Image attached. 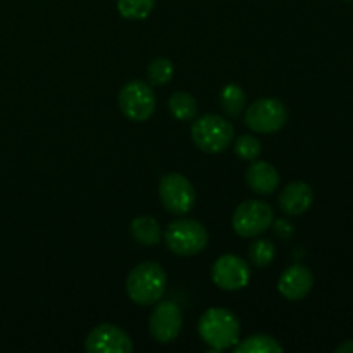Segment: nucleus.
Returning a JSON list of instances; mask_svg holds the SVG:
<instances>
[{
  "label": "nucleus",
  "instance_id": "obj_1",
  "mask_svg": "<svg viewBox=\"0 0 353 353\" xmlns=\"http://www.w3.org/2000/svg\"><path fill=\"white\" fill-rule=\"evenodd\" d=\"M240 321L231 310L212 307L202 314L199 321V334L212 350H230L240 341Z\"/></svg>",
  "mask_w": 353,
  "mask_h": 353
},
{
  "label": "nucleus",
  "instance_id": "obj_2",
  "mask_svg": "<svg viewBox=\"0 0 353 353\" xmlns=\"http://www.w3.org/2000/svg\"><path fill=\"white\" fill-rule=\"evenodd\" d=\"M164 268L157 262H141L133 268L126 279V293L133 303L140 307H148L157 303L165 292Z\"/></svg>",
  "mask_w": 353,
  "mask_h": 353
},
{
  "label": "nucleus",
  "instance_id": "obj_3",
  "mask_svg": "<svg viewBox=\"0 0 353 353\" xmlns=\"http://www.w3.org/2000/svg\"><path fill=\"white\" fill-rule=\"evenodd\" d=\"M164 241L172 254L179 257H193L207 247L209 233L200 221L181 217L168 224L164 231Z\"/></svg>",
  "mask_w": 353,
  "mask_h": 353
},
{
  "label": "nucleus",
  "instance_id": "obj_4",
  "mask_svg": "<svg viewBox=\"0 0 353 353\" xmlns=\"http://www.w3.org/2000/svg\"><path fill=\"white\" fill-rule=\"evenodd\" d=\"M234 128L217 114H203L192 126V140L205 154H221L231 145Z\"/></svg>",
  "mask_w": 353,
  "mask_h": 353
},
{
  "label": "nucleus",
  "instance_id": "obj_5",
  "mask_svg": "<svg viewBox=\"0 0 353 353\" xmlns=\"http://www.w3.org/2000/svg\"><path fill=\"white\" fill-rule=\"evenodd\" d=\"M274 223V210L262 200H247L236 207L233 214V230L241 238H257Z\"/></svg>",
  "mask_w": 353,
  "mask_h": 353
},
{
  "label": "nucleus",
  "instance_id": "obj_6",
  "mask_svg": "<svg viewBox=\"0 0 353 353\" xmlns=\"http://www.w3.org/2000/svg\"><path fill=\"white\" fill-rule=\"evenodd\" d=\"M117 103L126 119L143 123V121L150 119L152 114L155 112L157 100H155V93L152 86H148V83L133 79L121 88L119 95H117Z\"/></svg>",
  "mask_w": 353,
  "mask_h": 353
},
{
  "label": "nucleus",
  "instance_id": "obj_7",
  "mask_svg": "<svg viewBox=\"0 0 353 353\" xmlns=\"http://www.w3.org/2000/svg\"><path fill=\"white\" fill-rule=\"evenodd\" d=\"M288 112L278 99H259L245 110V126L255 133H278L285 128Z\"/></svg>",
  "mask_w": 353,
  "mask_h": 353
},
{
  "label": "nucleus",
  "instance_id": "obj_8",
  "mask_svg": "<svg viewBox=\"0 0 353 353\" xmlns=\"http://www.w3.org/2000/svg\"><path fill=\"white\" fill-rule=\"evenodd\" d=\"M159 199L168 212L185 216L195 205V188L186 176L169 172L159 183Z\"/></svg>",
  "mask_w": 353,
  "mask_h": 353
},
{
  "label": "nucleus",
  "instance_id": "obj_9",
  "mask_svg": "<svg viewBox=\"0 0 353 353\" xmlns=\"http://www.w3.org/2000/svg\"><path fill=\"white\" fill-rule=\"evenodd\" d=\"M250 265L238 255L226 254L217 259L212 265V281L224 292H236L245 288L250 281Z\"/></svg>",
  "mask_w": 353,
  "mask_h": 353
},
{
  "label": "nucleus",
  "instance_id": "obj_10",
  "mask_svg": "<svg viewBox=\"0 0 353 353\" xmlns=\"http://www.w3.org/2000/svg\"><path fill=\"white\" fill-rule=\"evenodd\" d=\"M183 327V314L174 302H161L148 319V330L157 343H172Z\"/></svg>",
  "mask_w": 353,
  "mask_h": 353
},
{
  "label": "nucleus",
  "instance_id": "obj_11",
  "mask_svg": "<svg viewBox=\"0 0 353 353\" xmlns=\"http://www.w3.org/2000/svg\"><path fill=\"white\" fill-rule=\"evenodd\" d=\"M88 353H131L133 341L124 330L116 324H100L93 327L85 340Z\"/></svg>",
  "mask_w": 353,
  "mask_h": 353
},
{
  "label": "nucleus",
  "instance_id": "obj_12",
  "mask_svg": "<svg viewBox=\"0 0 353 353\" xmlns=\"http://www.w3.org/2000/svg\"><path fill=\"white\" fill-rule=\"evenodd\" d=\"M314 286V276L309 268L302 264H295L286 269L278 281V290L286 300L299 302L310 293Z\"/></svg>",
  "mask_w": 353,
  "mask_h": 353
},
{
  "label": "nucleus",
  "instance_id": "obj_13",
  "mask_svg": "<svg viewBox=\"0 0 353 353\" xmlns=\"http://www.w3.org/2000/svg\"><path fill=\"white\" fill-rule=\"evenodd\" d=\"M245 181H247L248 188L259 195H271L276 192V188L281 183L278 169L269 162L262 161H252L245 171Z\"/></svg>",
  "mask_w": 353,
  "mask_h": 353
},
{
  "label": "nucleus",
  "instance_id": "obj_14",
  "mask_svg": "<svg viewBox=\"0 0 353 353\" xmlns=\"http://www.w3.org/2000/svg\"><path fill=\"white\" fill-rule=\"evenodd\" d=\"M278 202L286 216H302L312 205L314 192L307 183L293 181L283 188Z\"/></svg>",
  "mask_w": 353,
  "mask_h": 353
},
{
  "label": "nucleus",
  "instance_id": "obj_15",
  "mask_svg": "<svg viewBox=\"0 0 353 353\" xmlns=\"http://www.w3.org/2000/svg\"><path fill=\"white\" fill-rule=\"evenodd\" d=\"M131 236L143 247H155L162 240V228L155 217L140 216L131 221Z\"/></svg>",
  "mask_w": 353,
  "mask_h": 353
},
{
  "label": "nucleus",
  "instance_id": "obj_16",
  "mask_svg": "<svg viewBox=\"0 0 353 353\" xmlns=\"http://www.w3.org/2000/svg\"><path fill=\"white\" fill-rule=\"evenodd\" d=\"M219 103L226 116L240 117L241 112L245 110V105H247V95H245L243 88L240 85L230 83L221 92Z\"/></svg>",
  "mask_w": 353,
  "mask_h": 353
},
{
  "label": "nucleus",
  "instance_id": "obj_17",
  "mask_svg": "<svg viewBox=\"0 0 353 353\" xmlns=\"http://www.w3.org/2000/svg\"><path fill=\"white\" fill-rule=\"evenodd\" d=\"M236 353H281L283 347L278 343V340L269 334H252L245 338L243 341H238L234 345Z\"/></svg>",
  "mask_w": 353,
  "mask_h": 353
},
{
  "label": "nucleus",
  "instance_id": "obj_18",
  "mask_svg": "<svg viewBox=\"0 0 353 353\" xmlns=\"http://www.w3.org/2000/svg\"><path fill=\"white\" fill-rule=\"evenodd\" d=\"M169 110L178 121H192L199 114V103L188 92H174L169 99Z\"/></svg>",
  "mask_w": 353,
  "mask_h": 353
},
{
  "label": "nucleus",
  "instance_id": "obj_19",
  "mask_svg": "<svg viewBox=\"0 0 353 353\" xmlns=\"http://www.w3.org/2000/svg\"><path fill=\"white\" fill-rule=\"evenodd\" d=\"M155 7V0H117V12L131 21L147 19Z\"/></svg>",
  "mask_w": 353,
  "mask_h": 353
},
{
  "label": "nucleus",
  "instance_id": "obj_20",
  "mask_svg": "<svg viewBox=\"0 0 353 353\" xmlns=\"http://www.w3.org/2000/svg\"><path fill=\"white\" fill-rule=\"evenodd\" d=\"M148 81L155 86L168 85L174 76V65L168 57H157L148 64L147 68Z\"/></svg>",
  "mask_w": 353,
  "mask_h": 353
},
{
  "label": "nucleus",
  "instance_id": "obj_21",
  "mask_svg": "<svg viewBox=\"0 0 353 353\" xmlns=\"http://www.w3.org/2000/svg\"><path fill=\"white\" fill-rule=\"evenodd\" d=\"M276 257V248L274 245L269 240H264V238H259L248 248V259L257 268H268Z\"/></svg>",
  "mask_w": 353,
  "mask_h": 353
},
{
  "label": "nucleus",
  "instance_id": "obj_22",
  "mask_svg": "<svg viewBox=\"0 0 353 353\" xmlns=\"http://www.w3.org/2000/svg\"><path fill=\"white\" fill-rule=\"evenodd\" d=\"M233 148L234 154H236L238 157L250 162L259 159V155H261L262 152L261 141H259V138L254 137V134H241V137H238Z\"/></svg>",
  "mask_w": 353,
  "mask_h": 353
},
{
  "label": "nucleus",
  "instance_id": "obj_23",
  "mask_svg": "<svg viewBox=\"0 0 353 353\" xmlns=\"http://www.w3.org/2000/svg\"><path fill=\"white\" fill-rule=\"evenodd\" d=\"M274 233L279 240H290L293 236V233H295V230H293V226L288 221L279 219L274 223Z\"/></svg>",
  "mask_w": 353,
  "mask_h": 353
},
{
  "label": "nucleus",
  "instance_id": "obj_24",
  "mask_svg": "<svg viewBox=\"0 0 353 353\" xmlns=\"http://www.w3.org/2000/svg\"><path fill=\"white\" fill-rule=\"evenodd\" d=\"M336 353H353V340L345 341L340 347H336Z\"/></svg>",
  "mask_w": 353,
  "mask_h": 353
},
{
  "label": "nucleus",
  "instance_id": "obj_25",
  "mask_svg": "<svg viewBox=\"0 0 353 353\" xmlns=\"http://www.w3.org/2000/svg\"><path fill=\"white\" fill-rule=\"evenodd\" d=\"M345 2H352V0H345Z\"/></svg>",
  "mask_w": 353,
  "mask_h": 353
}]
</instances>
